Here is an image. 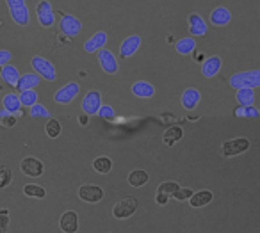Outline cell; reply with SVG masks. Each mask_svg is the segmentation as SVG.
<instances>
[{
  "label": "cell",
  "mask_w": 260,
  "mask_h": 233,
  "mask_svg": "<svg viewBox=\"0 0 260 233\" xmlns=\"http://www.w3.org/2000/svg\"><path fill=\"white\" fill-rule=\"evenodd\" d=\"M11 112L8 111V109H0V118H6V116H9Z\"/></svg>",
  "instance_id": "obj_44"
},
{
  "label": "cell",
  "mask_w": 260,
  "mask_h": 233,
  "mask_svg": "<svg viewBox=\"0 0 260 233\" xmlns=\"http://www.w3.org/2000/svg\"><path fill=\"white\" fill-rule=\"evenodd\" d=\"M16 123H18V116H15V114H9V116H6V118H0V126H2V128H13Z\"/></svg>",
  "instance_id": "obj_37"
},
{
  "label": "cell",
  "mask_w": 260,
  "mask_h": 233,
  "mask_svg": "<svg viewBox=\"0 0 260 233\" xmlns=\"http://www.w3.org/2000/svg\"><path fill=\"white\" fill-rule=\"evenodd\" d=\"M182 137H184V130H182L180 126H177V125L168 126L166 132L162 134V143L166 144V146H173V144L178 143Z\"/></svg>",
  "instance_id": "obj_24"
},
{
  "label": "cell",
  "mask_w": 260,
  "mask_h": 233,
  "mask_svg": "<svg viewBox=\"0 0 260 233\" xmlns=\"http://www.w3.org/2000/svg\"><path fill=\"white\" fill-rule=\"evenodd\" d=\"M230 20H232V13L228 11L226 8H216L212 13H210V22L214 23V25H217V27H223V25H228L230 23Z\"/></svg>",
  "instance_id": "obj_21"
},
{
  "label": "cell",
  "mask_w": 260,
  "mask_h": 233,
  "mask_svg": "<svg viewBox=\"0 0 260 233\" xmlns=\"http://www.w3.org/2000/svg\"><path fill=\"white\" fill-rule=\"evenodd\" d=\"M93 169L96 173H100V175H109L112 171V160L109 157H105V155L96 157L93 160Z\"/></svg>",
  "instance_id": "obj_28"
},
{
  "label": "cell",
  "mask_w": 260,
  "mask_h": 233,
  "mask_svg": "<svg viewBox=\"0 0 260 233\" xmlns=\"http://www.w3.org/2000/svg\"><path fill=\"white\" fill-rule=\"evenodd\" d=\"M0 77H2V82L8 84V86L11 87H16V84H18L20 80V72L18 68H16L15 64H6L0 68Z\"/></svg>",
  "instance_id": "obj_20"
},
{
  "label": "cell",
  "mask_w": 260,
  "mask_h": 233,
  "mask_svg": "<svg viewBox=\"0 0 260 233\" xmlns=\"http://www.w3.org/2000/svg\"><path fill=\"white\" fill-rule=\"evenodd\" d=\"M11 182H13V173H11V169L6 168V165H0V190L6 189V187H8Z\"/></svg>",
  "instance_id": "obj_34"
},
{
  "label": "cell",
  "mask_w": 260,
  "mask_h": 233,
  "mask_svg": "<svg viewBox=\"0 0 260 233\" xmlns=\"http://www.w3.org/2000/svg\"><path fill=\"white\" fill-rule=\"evenodd\" d=\"M148 173L145 171V169H134V171H130V175H128V183L132 187H143V185H146L148 183Z\"/></svg>",
  "instance_id": "obj_27"
},
{
  "label": "cell",
  "mask_w": 260,
  "mask_h": 233,
  "mask_svg": "<svg viewBox=\"0 0 260 233\" xmlns=\"http://www.w3.org/2000/svg\"><path fill=\"white\" fill-rule=\"evenodd\" d=\"M237 98H239V102H241V104H248V102L251 100V93H249L248 89H241V91H239V94H237Z\"/></svg>",
  "instance_id": "obj_40"
},
{
  "label": "cell",
  "mask_w": 260,
  "mask_h": 233,
  "mask_svg": "<svg viewBox=\"0 0 260 233\" xmlns=\"http://www.w3.org/2000/svg\"><path fill=\"white\" fill-rule=\"evenodd\" d=\"M30 66H32V70L41 77V79L48 80V82H54V80L57 79L55 66L52 64V61H48V59L36 55V57H32V61H30Z\"/></svg>",
  "instance_id": "obj_2"
},
{
  "label": "cell",
  "mask_w": 260,
  "mask_h": 233,
  "mask_svg": "<svg viewBox=\"0 0 260 233\" xmlns=\"http://www.w3.org/2000/svg\"><path fill=\"white\" fill-rule=\"evenodd\" d=\"M178 189H180V185H178L177 182H162L159 187H157V192H160V194H166V196L173 197V194L177 192Z\"/></svg>",
  "instance_id": "obj_32"
},
{
  "label": "cell",
  "mask_w": 260,
  "mask_h": 233,
  "mask_svg": "<svg viewBox=\"0 0 260 233\" xmlns=\"http://www.w3.org/2000/svg\"><path fill=\"white\" fill-rule=\"evenodd\" d=\"M175 48L180 55H189L196 50V41L192 36H187V38H182L175 43Z\"/></svg>",
  "instance_id": "obj_26"
},
{
  "label": "cell",
  "mask_w": 260,
  "mask_h": 233,
  "mask_svg": "<svg viewBox=\"0 0 260 233\" xmlns=\"http://www.w3.org/2000/svg\"><path fill=\"white\" fill-rule=\"evenodd\" d=\"M168 201H170V196H166V194H160V192H157V194H155V203L166 205Z\"/></svg>",
  "instance_id": "obj_41"
},
{
  "label": "cell",
  "mask_w": 260,
  "mask_h": 233,
  "mask_svg": "<svg viewBox=\"0 0 260 233\" xmlns=\"http://www.w3.org/2000/svg\"><path fill=\"white\" fill-rule=\"evenodd\" d=\"M9 8V15H11L13 22L20 27L29 25L30 22V11L27 8L25 0H6Z\"/></svg>",
  "instance_id": "obj_1"
},
{
  "label": "cell",
  "mask_w": 260,
  "mask_h": 233,
  "mask_svg": "<svg viewBox=\"0 0 260 233\" xmlns=\"http://www.w3.org/2000/svg\"><path fill=\"white\" fill-rule=\"evenodd\" d=\"M20 169L25 176H30V178H38L45 173V165L40 158L36 157H25L22 162H20Z\"/></svg>",
  "instance_id": "obj_11"
},
{
  "label": "cell",
  "mask_w": 260,
  "mask_h": 233,
  "mask_svg": "<svg viewBox=\"0 0 260 233\" xmlns=\"http://www.w3.org/2000/svg\"><path fill=\"white\" fill-rule=\"evenodd\" d=\"M23 194H25L27 197H36V199H43V197L47 196V190H45L41 185H38V183H27V185L23 187Z\"/></svg>",
  "instance_id": "obj_29"
},
{
  "label": "cell",
  "mask_w": 260,
  "mask_h": 233,
  "mask_svg": "<svg viewBox=\"0 0 260 233\" xmlns=\"http://www.w3.org/2000/svg\"><path fill=\"white\" fill-rule=\"evenodd\" d=\"M36 16L38 22H40L41 27H52L55 23V15L54 9H52L50 0H40L36 4Z\"/></svg>",
  "instance_id": "obj_6"
},
{
  "label": "cell",
  "mask_w": 260,
  "mask_h": 233,
  "mask_svg": "<svg viewBox=\"0 0 260 233\" xmlns=\"http://www.w3.org/2000/svg\"><path fill=\"white\" fill-rule=\"evenodd\" d=\"M102 93L98 89H91L87 91L86 94H84L82 98V104H80V107H82V112L87 116H94L98 114V111L102 109Z\"/></svg>",
  "instance_id": "obj_4"
},
{
  "label": "cell",
  "mask_w": 260,
  "mask_h": 233,
  "mask_svg": "<svg viewBox=\"0 0 260 233\" xmlns=\"http://www.w3.org/2000/svg\"><path fill=\"white\" fill-rule=\"evenodd\" d=\"M8 226H9V212L8 208L0 210V233H8Z\"/></svg>",
  "instance_id": "obj_38"
},
{
  "label": "cell",
  "mask_w": 260,
  "mask_h": 233,
  "mask_svg": "<svg viewBox=\"0 0 260 233\" xmlns=\"http://www.w3.org/2000/svg\"><path fill=\"white\" fill-rule=\"evenodd\" d=\"M0 105H2V104H0Z\"/></svg>",
  "instance_id": "obj_45"
},
{
  "label": "cell",
  "mask_w": 260,
  "mask_h": 233,
  "mask_svg": "<svg viewBox=\"0 0 260 233\" xmlns=\"http://www.w3.org/2000/svg\"><path fill=\"white\" fill-rule=\"evenodd\" d=\"M98 116L102 119H105V121H111V119L116 118V112L112 109V105H102V109L98 111Z\"/></svg>",
  "instance_id": "obj_36"
},
{
  "label": "cell",
  "mask_w": 260,
  "mask_h": 233,
  "mask_svg": "<svg viewBox=\"0 0 260 233\" xmlns=\"http://www.w3.org/2000/svg\"><path fill=\"white\" fill-rule=\"evenodd\" d=\"M13 54L9 50H0V68L6 64H11Z\"/></svg>",
  "instance_id": "obj_39"
},
{
  "label": "cell",
  "mask_w": 260,
  "mask_h": 233,
  "mask_svg": "<svg viewBox=\"0 0 260 233\" xmlns=\"http://www.w3.org/2000/svg\"><path fill=\"white\" fill-rule=\"evenodd\" d=\"M212 192L210 190H198V192H194L191 196V199H189V205H191L192 208H202V207H207V205L212 201Z\"/></svg>",
  "instance_id": "obj_25"
},
{
  "label": "cell",
  "mask_w": 260,
  "mask_h": 233,
  "mask_svg": "<svg viewBox=\"0 0 260 233\" xmlns=\"http://www.w3.org/2000/svg\"><path fill=\"white\" fill-rule=\"evenodd\" d=\"M130 91H132L134 96L141 98V100H148V98H153V94H155V87L150 82H146V80H138V82H134L132 87H130Z\"/></svg>",
  "instance_id": "obj_18"
},
{
  "label": "cell",
  "mask_w": 260,
  "mask_h": 233,
  "mask_svg": "<svg viewBox=\"0 0 260 233\" xmlns=\"http://www.w3.org/2000/svg\"><path fill=\"white\" fill-rule=\"evenodd\" d=\"M29 116L30 118H50V111L43 104H36L29 109Z\"/></svg>",
  "instance_id": "obj_33"
},
{
  "label": "cell",
  "mask_w": 260,
  "mask_h": 233,
  "mask_svg": "<svg viewBox=\"0 0 260 233\" xmlns=\"http://www.w3.org/2000/svg\"><path fill=\"white\" fill-rule=\"evenodd\" d=\"M221 64H223V62H221V59L217 57V55L205 59V61H203V64H202V73L207 77V79H210V77L217 75V72L221 70Z\"/></svg>",
  "instance_id": "obj_23"
},
{
  "label": "cell",
  "mask_w": 260,
  "mask_h": 233,
  "mask_svg": "<svg viewBox=\"0 0 260 233\" xmlns=\"http://www.w3.org/2000/svg\"><path fill=\"white\" fill-rule=\"evenodd\" d=\"M249 141L244 139V137H237V139H232V141H226V143H223V146H221V153L224 155V157H235V155H241L244 153V151L249 150Z\"/></svg>",
  "instance_id": "obj_9"
},
{
  "label": "cell",
  "mask_w": 260,
  "mask_h": 233,
  "mask_svg": "<svg viewBox=\"0 0 260 233\" xmlns=\"http://www.w3.org/2000/svg\"><path fill=\"white\" fill-rule=\"evenodd\" d=\"M192 194H194V190L192 189H189V187H180V189L173 194V197L177 201H185V199H191Z\"/></svg>",
  "instance_id": "obj_35"
},
{
  "label": "cell",
  "mask_w": 260,
  "mask_h": 233,
  "mask_svg": "<svg viewBox=\"0 0 260 233\" xmlns=\"http://www.w3.org/2000/svg\"><path fill=\"white\" fill-rule=\"evenodd\" d=\"M136 210H138V197L126 196L112 207V215L116 219H128L136 214Z\"/></svg>",
  "instance_id": "obj_3"
},
{
  "label": "cell",
  "mask_w": 260,
  "mask_h": 233,
  "mask_svg": "<svg viewBox=\"0 0 260 233\" xmlns=\"http://www.w3.org/2000/svg\"><path fill=\"white\" fill-rule=\"evenodd\" d=\"M207 30H209V27H207L205 20H203L198 13L189 15V32L192 34V38L194 36H205Z\"/></svg>",
  "instance_id": "obj_19"
},
{
  "label": "cell",
  "mask_w": 260,
  "mask_h": 233,
  "mask_svg": "<svg viewBox=\"0 0 260 233\" xmlns=\"http://www.w3.org/2000/svg\"><path fill=\"white\" fill-rule=\"evenodd\" d=\"M0 104H2L4 109H8L11 114H15V116L23 114V111H22L23 105H22V100H20V93H6Z\"/></svg>",
  "instance_id": "obj_16"
},
{
  "label": "cell",
  "mask_w": 260,
  "mask_h": 233,
  "mask_svg": "<svg viewBox=\"0 0 260 233\" xmlns=\"http://www.w3.org/2000/svg\"><path fill=\"white\" fill-rule=\"evenodd\" d=\"M80 93V86L77 82H68L61 87V89L55 91L54 102L59 105H70Z\"/></svg>",
  "instance_id": "obj_5"
},
{
  "label": "cell",
  "mask_w": 260,
  "mask_h": 233,
  "mask_svg": "<svg viewBox=\"0 0 260 233\" xmlns=\"http://www.w3.org/2000/svg\"><path fill=\"white\" fill-rule=\"evenodd\" d=\"M59 29H61L62 36L75 38V36H79L80 30H82V22L73 15H62L61 22H59Z\"/></svg>",
  "instance_id": "obj_7"
},
{
  "label": "cell",
  "mask_w": 260,
  "mask_h": 233,
  "mask_svg": "<svg viewBox=\"0 0 260 233\" xmlns=\"http://www.w3.org/2000/svg\"><path fill=\"white\" fill-rule=\"evenodd\" d=\"M40 84H41V77L38 75L36 72H30V73H25V75L20 77L18 84H16V89H18V93H23V91L36 89Z\"/></svg>",
  "instance_id": "obj_17"
},
{
  "label": "cell",
  "mask_w": 260,
  "mask_h": 233,
  "mask_svg": "<svg viewBox=\"0 0 260 233\" xmlns=\"http://www.w3.org/2000/svg\"><path fill=\"white\" fill-rule=\"evenodd\" d=\"M107 32H104V30H98V32H94L93 36L89 38V40L84 43V50L87 52V54H98V52L102 50V48L107 45Z\"/></svg>",
  "instance_id": "obj_13"
},
{
  "label": "cell",
  "mask_w": 260,
  "mask_h": 233,
  "mask_svg": "<svg viewBox=\"0 0 260 233\" xmlns=\"http://www.w3.org/2000/svg\"><path fill=\"white\" fill-rule=\"evenodd\" d=\"M20 100H22V105L23 107H32V105L38 104V93L34 89L30 91H23V93H20Z\"/></svg>",
  "instance_id": "obj_31"
},
{
  "label": "cell",
  "mask_w": 260,
  "mask_h": 233,
  "mask_svg": "<svg viewBox=\"0 0 260 233\" xmlns=\"http://www.w3.org/2000/svg\"><path fill=\"white\" fill-rule=\"evenodd\" d=\"M79 197L84 203L94 205L104 199V189L100 185H94V183H84L79 187Z\"/></svg>",
  "instance_id": "obj_8"
},
{
  "label": "cell",
  "mask_w": 260,
  "mask_h": 233,
  "mask_svg": "<svg viewBox=\"0 0 260 233\" xmlns=\"http://www.w3.org/2000/svg\"><path fill=\"white\" fill-rule=\"evenodd\" d=\"M98 62H100V68L104 70L107 75H116L119 70V62H118V57L112 54L111 50L107 48H102L98 52Z\"/></svg>",
  "instance_id": "obj_10"
},
{
  "label": "cell",
  "mask_w": 260,
  "mask_h": 233,
  "mask_svg": "<svg viewBox=\"0 0 260 233\" xmlns=\"http://www.w3.org/2000/svg\"><path fill=\"white\" fill-rule=\"evenodd\" d=\"M59 226H61V231H64V233H77L79 231V215H77V212L75 210H66L64 214L61 215Z\"/></svg>",
  "instance_id": "obj_15"
},
{
  "label": "cell",
  "mask_w": 260,
  "mask_h": 233,
  "mask_svg": "<svg viewBox=\"0 0 260 233\" xmlns=\"http://www.w3.org/2000/svg\"><path fill=\"white\" fill-rule=\"evenodd\" d=\"M200 100H202V94H200L198 89H192V87L185 89L184 94H182V105H184L187 111H192V109L200 104Z\"/></svg>",
  "instance_id": "obj_22"
},
{
  "label": "cell",
  "mask_w": 260,
  "mask_h": 233,
  "mask_svg": "<svg viewBox=\"0 0 260 233\" xmlns=\"http://www.w3.org/2000/svg\"><path fill=\"white\" fill-rule=\"evenodd\" d=\"M141 45H143L141 36H138V34H134V36H128L126 40L121 41V45H119V57H121V59L132 57L134 54H138V50L141 48Z\"/></svg>",
  "instance_id": "obj_12"
},
{
  "label": "cell",
  "mask_w": 260,
  "mask_h": 233,
  "mask_svg": "<svg viewBox=\"0 0 260 233\" xmlns=\"http://www.w3.org/2000/svg\"><path fill=\"white\" fill-rule=\"evenodd\" d=\"M232 86L235 87H249V86H260V72L251 73H239V75L232 77Z\"/></svg>",
  "instance_id": "obj_14"
},
{
  "label": "cell",
  "mask_w": 260,
  "mask_h": 233,
  "mask_svg": "<svg viewBox=\"0 0 260 233\" xmlns=\"http://www.w3.org/2000/svg\"><path fill=\"white\" fill-rule=\"evenodd\" d=\"M192 54H194V61L196 62H202V59H203V54H202V52H192Z\"/></svg>",
  "instance_id": "obj_43"
},
{
  "label": "cell",
  "mask_w": 260,
  "mask_h": 233,
  "mask_svg": "<svg viewBox=\"0 0 260 233\" xmlns=\"http://www.w3.org/2000/svg\"><path fill=\"white\" fill-rule=\"evenodd\" d=\"M45 132H47V136L50 137V139H57L62 132L61 121H57V119H48L47 125H45Z\"/></svg>",
  "instance_id": "obj_30"
},
{
  "label": "cell",
  "mask_w": 260,
  "mask_h": 233,
  "mask_svg": "<svg viewBox=\"0 0 260 233\" xmlns=\"http://www.w3.org/2000/svg\"><path fill=\"white\" fill-rule=\"evenodd\" d=\"M79 125H80V126L89 125V116H87V114H80V116H79Z\"/></svg>",
  "instance_id": "obj_42"
}]
</instances>
